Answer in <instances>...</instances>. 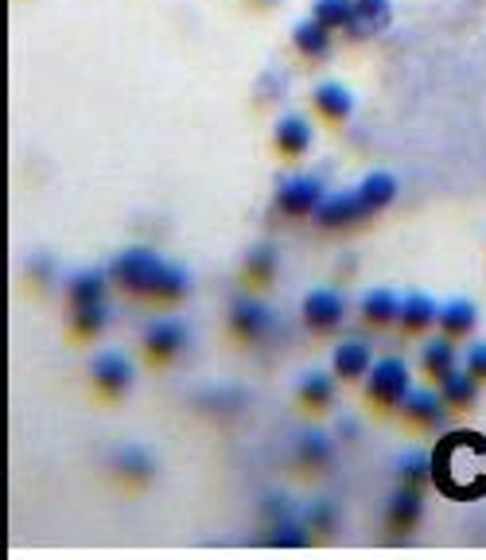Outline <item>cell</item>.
<instances>
[{
  "label": "cell",
  "mask_w": 486,
  "mask_h": 560,
  "mask_svg": "<svg viewBox=\"0 0 486 560\" xmlns=\"http://www.w3.org/2000/svg\"><path fill=\"white\" fill-rule=\"evenodd\" d=\"M109 273H102V269H82V273H74L67 284V300L70 308H78V304H98V300H105V292H109Z\"/></svg>",
  "instance_id": "cell-21"
},
{
  "label": "cell",
  "mask_w": 486,
  "mask_h": 560,
  "mask_svg": "<svg viewBox=\"0 0 486 560\" xmlns=\"http://www.w3.org/2000/svg\"><path fill=\"white\" fill-rule=\"evenodd\" d=\"M463 366L486 385V343H475V347L467 350V362H463Z\"/></svg>",
  "instance_id": "cell-34"
},
{
  "label": "cell",
  "mask_w": 486,
  "mask_h": 560,
  "mask_svg": "<svg viewBox=\"0 0 486 560\" xmlns=\"http://www.w3.org/2000/svg\"><path fill=\"white\" fill-rule=\"evenodd\" d=\"M113 471L125 479V483H133V487H144L152 475H156V463H152V455L137 448V444H129V448H121V452L113 455Z\"/></svg>",
  "instance_id": "cell-22"
},
{
  "label": "cell",
  "mask_w": 486,
  "mask_h": 560,
  "mask_svg": "<svg viewBox=\"0 0 486 560\" xmlns=\"http://www.w3.org/2000/svg\"><path fill=\"white\" fill-rule=\"evenodd\" d=\"M409 389H413V378H409L405 358H378L370 366V374H366V397H370V405H378L385 413L401 409Z\"/></svg>",
  "instance_id": "cell-3"
},
{
  "label": "cell",
  "mask_w": 486,
  "mask_h": 560,
  "mask_svg": "<svg viewBox=\"0 0 486 560\" xmlns=\"http://www.w3.org/2000/svg\"><path fill=\"white\" fill-rule=\"evenodd\" d=\"M354 191L362 195V203H366V207L378 214V210L393 207V199H397V179H393L389 172H370L362 183H358V187H354Z\"/></svg>",
  "instance_id": "cell-26"
},
{
  "label": "cell",
  "mask_w": 486,
  "mask_h": 560,
  "mask_svg": "<svg viewBox=\"0 0 486 560\" xmlns=\"http://www.w3.org/2000/svg\"><path fill=\"white\" fill-rule=\"evenodd\" d=\"M354 12L370 24V32L378 35L382 28H389V20H393V8H389V0H354Z\"/></svg>",
  "instance_id": "cell-32"
},
{
  "label": "cell",
  "mask_w": 486,
  "mask_h": 560,
  "mask_svg": "<svg viewBox=\"0 0 486 560\" xmlns=\"http://www.w3.org/2000/svg\"><path fill=\"white\" fill-rule=\"evenodd\" d=\"M105 273H109V280H113L117 288H125V292H133V296L160 300V304H175V300H183V296L191 292L187 269H179L172 261L156 257V253L144 249V245H133V249L117 253V257L109 261Z\"/></svg>",
  "instance_id": "cell-1"
},
{
  "label": "cell",
  "mask_w": 486,
  "mask_h": 560,
  "mask_svg": "<svg viewBox=\"0 0 486 560\" xmlns=\"http://www.w3.org/2000/svg\"><path fill=\"white\" fill-rule=\"evenodd\" d=\"M261 514H265V522H280V518H292L296 506H292V498H269V502L261 506Z\"/></svg>",
  "instance_id": "cell-33"
},
{
  "label": "cell",
  "mask_w": 486,
  "mask_h": 560,
  "mask_svg": "<svg viewBox=\"0 0 486 560\" xmlns=\"http://www.w3.org/2000/svg\"><path fill=\"white\" fill-rule=\"evenodd\" d=\"M436 319H440V308H436L432 296H424V292L405 296V304H401V327L409 335H424L428 327H436Z\"/></svg>",
  "instance_id": "cell-23"
},
{
  "label": "cell",
  "mask_w": 486,
  "mask_h": 560,
  "mask_svg": "<svg viewBox=\"0 0 486 560\" xmlns=\"http://www.w3.org/2000/svg\"><path fill=\"white\" fill-rule=\"evenodd\" d=\"M273 277H277V253H273V245L249 249V257H245V280L253 288H269Z\"/></svg>",
  "instance_id": "cell-28"
},
{
  "label": "cell",
  "mask_w": 486,
  "mask_h": 560,
  "mask_svg": "<svg viewBox=\"0 0 486 560\" xmlns=\"http://www.w3.org/2000/svg\"><path fill=\"white\" fill-rule=\"evenodd\" d=\"M230 331L242 339V343H261L269 339L273 331V312L261 304V300H238L230 308Z\"/></svg>",
  "instance_id": "cell-9"
},
{
  "label": "cell",
  "mask_w": 486,
  "mask_h": 560,
  "mask_svg": "<svg viewBox=\"0 0 486 560\" xmlns=\"http://www.w3.org/2000/svg\"><path fill=\"white\" fill-rule=\"evenodd\" d=\"M401 296L393 288H370L358 304V315L366 327H389V323H401Z\"/></svg>",
  "instance_id": "cell-13"
},
{
  "label": "cell",
  "mask_w": 486,
  "mask_h": 560,
  "mask_svg": "<svg viewBox=\"0 0 486 560\" xmlns=\"http://www.w3.org/2000/svg\"><path fill=\"white\" fill-rule=\"evenodd\" d=\"M105 327H109V304H105V300L70 308V335H78V339H94V335H102Z\"/></svg>",
  "instance_id": "cell-25"
},
{
  "label": "cell",
  "mask_w": 486,
  "mask_h": 560,
  "mask_svg": "<svg viewBox=\"0 0 486 560\" xmlns=\"http://www.w3.org/2000/svg\"><path fill=\"white\" fill-rule=\"evenodd\" d=\"M374 210L362 203L358 191H327V199L315 207V226L323 230H350V226H362Z\"/></svg>",
  "instance_id": "cell-5"
},
{
  "label": "cell",
  "mask_w": 486,
  "mask_h": 560,
  "mask_svg": "<svg viewBox=\"0 0 486 560\" xmlns=\"http://www.w3.org/2000/svg\"><path fill=\"white\" fill-rule=\"evenodd\" d=\"M292 47L304 59H327L331 55V28H323L315 16H308V20H300L292 28Z\"/></svg>",
  "instance_id": "cell-20"
},
{
  "label": "cell",
  "mask_w": 486,
  "mask_h": 560,
  "mask_svg": "<svg viewBox=\"0 0 486 560\" xmlns=\"http://www.w3.org/2000/svg\"><path fill=\"white\" fill-rule=\"evenodd\" d=\"M471 436L475 432H452V436H444V444L436 448L432 455V483L444 490V494H452V498H479L486 494V471H475L463 455L471 448Z\"/></svg>",
  "instance_id": "cell-2"
},
{
  "label": "cell",
  "mask_w": 486,
  "mask_h": 560,
  "mask_svg": "<svg viewBox=\"0 0 486 560\" xmlns=\"http://www.w3.org/2000/svg\"><path fill=\"white\" fill-rule=\"evenodd\" d=\"M335 374H323V370H312V374H304L300 385H296V397H300V405L308 409V413H327L331 405H335Z\"/></svg>",
  "instance_id": "cell-16"
},
{
  "label": "cell",
  "mask_w": 486,
  "mask_h": 560,
  "mask_svg": "<svg viewBox=\"0 0 486 560\" xmlns=\"http://www.w3.org/2000/svg\"><path fill=\"white\" fill-rule=\"evenodd\" d=\"M424 518V498H420V490L413 487H401L389 502H385V525L393 529V533H413Z\"/></svg>",
  "instance_id": "cell-12"
},
{
  "label": "cell",
  "mask_w": 486,
  "mask_h": 560,
  "mask_svg": "<svg viewBox=\"0 0 486 560\" xmlns=\"http://www.w3.org/2000/svg\"><path fill=\"white\" fill-rule=\"evenodd\" d=\"M440 397H444V405L452 409V413H459V409H471L475 405V397H479V378L467 370V366H455L452 374H444L440 378Z\"/></svg>",
  "instance_id": "cell-15"
},
{
  "label": "cell",
  "mask_w": 486,
  "mask_h": 560,
  "mask_svg": "<svg viewBox=\"0 0 486 560\" xmlns=\"http://www.w3.org/2000/svg\"><path fill=\"white\" fill-rule=\"evenodd\" d=\"M183 350H187V327L179 319H156V323H148V331H144V354H148V362L168 366Z\"/></svg>",
  "instance_id": "cell-8"
},
{
  "label": "cell",
  "mask_w": 486,
  "mask_h": 560,
  "mask_svg": "<svg viewBox=\"0 0 486 560\" xmlns=\"http://www.w3.org/2000/svg\"><path fill=\"white\" fill-rule=\"evenodd\" d=\"M273 144H277L280 156H288V160H300V156L312 148V125H308V117H300V113H288V117H280L277 133H273Z\"/></svg>",
  "instance_id": "cell-14"
},
{
  "label": "cell",
  "mask_w": 486,
  "mask_h": 560,
  "mask_svg": "<svg viewBox=\"0 0 486 560\" xmlns=\"http://www.w3.org/2000/svg\"><path fill=\"white\" fill-rule=\"evenodd\" d=\"M455 366H459V354H455V339L448 335H440V339H432L424 354H420V370L432 378V382H440L444 374H452Z\"/></svg>",
  "instance_id": "cell-24"
},
{
  "label": "cell",
  "mask_w": 486,
  "mask_h": 560,
  "mask_svg": "<svg viewBox=\"0 0 486 560\" xmlns=\"http://www.w3.org/2000/svg\"><path fill=\"white\" fill-rule=\"evenodd\" d=\"M323 199H327V187L319 175H292L280 183L277 210L284 218H312Z\"/></svg>",
  "instance_id": "cell-4"
},
{
  "label": "cell",
  "mask_w": 486,
  "mask_h": 560,
  "mask_svg": "<svg viewBox=\"0 0 486 560\" xmlns=\"http://www.w3.org/2000/svg\"><path fill=\"white\" fill-rule=\"evenodd\" d=\"M90 378H94V389L102 393V397H125L129 389H133V362L121 354V350H105L94 358V366H90Z\"/></svg>",
  "instance_id": "cell-7"
},
{
  "label": "cell",
  "mask_w": 486,
  "mask_h": 560,
  "mask_svg": "<svg viewBox=\"0 0 486 560\" xmlns=\"http://www.w3.org/2000/svg\"><path fill=\"white\" fill-rule=\"evenodd\" d=\"M432 455L424 452H409L401 459V467H397V475H401V487H413V490H424L432 483Z\"/></svg>",
  "instance_id": "cell-29"
},
{
  "label": "cell",
  "mask_w": 486,
  "mask_h": 560,
  "mask_svg": "<svg viewBox=\"0 0 486 560\" xmlns=\"http://www.w3.org/2000/svg\"><path fill=\"white\" fill-rule=\"evenodd\" d=\"M312 16L331 28V32H343L350 20H354V0H315L312 4Z\"/></svg>",
  "instance_id": "cell-30"
},
{
  "label": "cell",
  "mask_w": 486,
  "mask_h": 560,
  "mask_svg": "<svg viewBox=\"0 0 486 560\" xmlns=\"http://www.w3.org/2000/svg\"><path fill=\"white\" fill-rule=\"evenodd\" d=\"M444 413H448V405L432 389H409V397L401 401V417L413 428H436L444 420Z\"/></svg>",
  "instance_id": "cell-11"
},
{
  "label": "cell",
  "mask_w": 486,
  "mask_h": 560,
  "mask_svg": "<svg viewBox=\"0 0 486 560\" xmlns=\"http://www.w3.org/2000/svg\"><path fill=\"white\" fill-rule=\"evenodd\" d=\"M312 541V529L308 522H300L296 514L292 518H280V522H269V533H265V545H277V549H304Z\"/></svg>",
  "instance_id": "cell-27"
},
{
  "label": "cell",
  "mask_w": 486,
  "mask_h": 560,
  "mask_svg": "<svg viewBox=\"0 0 486 560\" xmlns=\"http://www.w3.org/2000/svg\"><path fill=\"white\" fill-rule=\"evenodd\" d=\"M315 109H319V117H327V121H347L350 113H354V94H350L347 86H339V82H319L312 94Z\"/></svg>",
  "instance_id": "cell-19"
},
{
  "label": "cell",
  "mask_w": 486,
  "mask_h": 560,
  "mask_svg": "<svg viewBox=\"0 0 486 560\" xmlns=\"http://www.w3.org/2000/svg\"><path fill=\"white\" fill-rule=\"evenodd\" d=\"M300 315H304V323H308L312 335H331V331L343 327L347 304H343V296H339L335 288H312V292L304 296Z\"/></svg>",
  "instance_id": "cell-6"
},
{
  "label": "cell",
  "mask_w": 486,
  "mask_h": 560,
  "mask_svg": "<svg viewBox=\"0 0 486 560\" xmlns=\"http://www.w3.org/2000/svg\"><path fill=\"white\" fill-rule=\"evenodd\" d=\"M436 327H440V335H448V339L459 343V339L475 335V327H479V308H475L471 300H452V304L440 308Z\"/></svg>",
  "instance_id": "cell-17"
},
{
  "label": "cell",
  "mask_w": 486,
  "mask_h": 560,
  "mask_svg": "<svg viewBox=\"0 0 486 560\" xmlns=\"http://www.w3.org/2000/svg\"><path fill=\"white\" fill-rule=\"evenodd\" d=\"M304 522H308V529L319 533V537H331V533L339 529V510H335L331 498H315L312 506L304 510Z\"/></svg>",
  "instance_id": "cell-31"
},
{
  "label": "cell",
  "mask_w": 486,
  "mask_h": 560,
  "mask_svg": "<svg viewBox=\"0 0 486 560\" xmlns=\"http://www.w3.org/2000/svg\"><path fill=\"white\" fill-rule=\"evenodd\" d=\"M370 366H374V350H370V343H362V339H347V343H339L335 354H331V374L339 382H362L370 374Z\"/></svg>",
  "instance_id": "cell-10"
},
{
  "label": "cell",
  "mask_w": 486,
  "mask_h": 560,
  "mask_svg": "<svg viewBox=\"0 0 486 560\" xmlns=\"http://www.w3.org/2000/svg\"><path fill=\"white\" fill-rule=\"evenodd\" d=\"M253 4H265V8H269V4H277V0H253Z\"/></svg>",
  "instance_id": "cell-35"
},
{
  "label": "cell",
  "mask_w": 486,
  "mask_h": 560,
  "mask_svg": "<svg viewBox=\"0 0 486 560\" xmlns=\"http://www.w3.org/2000/svg\"><path fill=\"white\" fill-rule=\"evenodd\" d=\"M335 459V448H331V436L323 432H304L300 444H296V467H304V475H323Z\"/></svg>",
  "instance_id": "cell-18"
}]
</instances>
